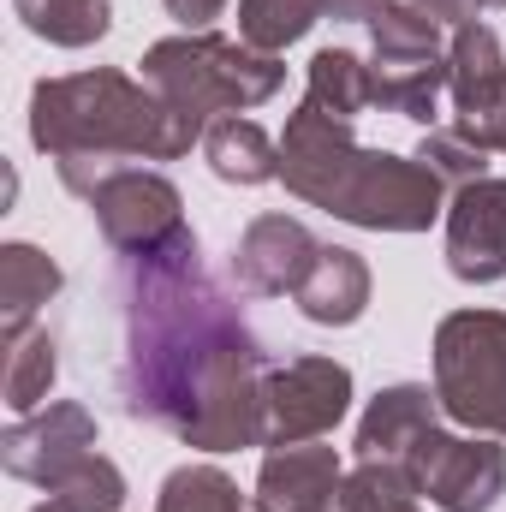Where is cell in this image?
<instances>
[{
  "label": "cell",
  "instance_id": "cell-11",
  "mask_svg": "<svg viewBox=\"0 0 506 512\" xmlns=\"http://www.w3.org/2000/svg\"><path fill=\"white\" fill-rule=\"evenodd\" d=\"M447 268L465 286H495L506 274V179H477L447 203Z\"/></svg>",
  "mask_w": 506,
  "mask_h": 512
},
{
  "label": "cell",
  "instance_id": "cell-9",
  "mask_svg": "<svg viewBox=\"0 0 506 512\" xmlns=\"http://www.w3.org/2000/svg\"><path fill=\"white\" fill-rule=\"evenodd\" d=\"M405 477L417 483V495H429V507L441 512H489L506 489V453L495 435H447L441 423L411 447Z\"/></svg>",
  "mask_w": 506,
  "mask_h": 512
},
{
  "label": "cell",
  "instance_id": "cell-2",
  "mask_svg": "<svg viewBox=\"0 0 506 512\" xmlns=\"http://www.w3.org/2000/svg\"><path fill=\"white\" fill-rule=\"evenodd\" d=\"M203 120L167 108L149 84L114 66L42 78L30 90V143L54 161L60 185L90 197L126 161H179L203 143Z\"/></svg>",
  "mask_w": 506,
  "mask_h": 512
},
{
  "label": "cell",
  "instance_id": "cell-7",
  "mask_svg": "<svg viewBox=\"0 0 506 512\" xmlns=\"http://www.w3.org/2000/svg\"><path fill=\"white\" fill-rule=\"evenodd\" d=\"M352 405V370L334 358H292L262 376V441L256 447H298L322 441Z\"/></svg>",
  "mask_w": 506,
  "mask_h": 512
},
{
  "label": "cell",
  "instance_id": "cell-20",
  "mask_svg": "<svg viewBox=\"0 0 506 512\" xmlns=\"http://www.w3.org/2000/svg\"><path fill=\"white\" fill-rule=\"evenodd\" d=\"M12 12L24 18L30 36H42L54 48H90L114 24V6L108 0H12Z\"/></svg>",
  "mask_w": 506,
  "mask_h": 512
},
{
  "label": "cell",
  "instance_id": "cell-29",
  "mask_svg": "<svg viewBox=\"0 0 506 512\" xmlns=\"http://www.w3.org/2000/svg\"><path fill=\"white\" fill-rule=\"evenodd\" d=\"M161 6H167L185 30H209V24L227 12V0H161Z\"/></svg>",
  "mask_w": 506,
  "mask_h": 512
},
{
  "label": "cell",
  "instance_id": "cell-31",
  "mask_svg": "<svg viewBox=\"0 0 506 512\" xmlns=\"http://www.w3.org/2000/svg\"><path fill=\"white\" fill-rule=\"evenodd\" d=\"M30 512H78V507H72V501H66V495H48V501H42V507H30Z\"/></svg>",
  "mask_w": 506,
  "mask_h": 512
},
{
  "label": "cell",
  "instance_id": "cell-24",
  "mask_svg": "<svg viewBox=\"0 0 506 512\" xmlns=\"http://www.w3.org/2000/svg\"><path fill=\"white\" fill-rule=\"evenodd\" d=\"M340 512H423V507H417V483L405 477V465L364 459L340 483Z\"/></svg>",
  "mask_w": 506,
  "mask_h": 512
},
{
  "label": "cell",
  "instance_id": "cell-19",
  "mask_svg": "<svg viewBox=\"0 0 506 512\" xmlns=\"http://www.w3.org/2000/svg\"><path fill=\"white\" fill-rule=\"evenodd\" d=\"M304 102L322 108L328 120L358 126V120L376 108V96H370V66H364L352 48H322V54L310 60V90H304Z\"/></svg>",
  "mask_w": 506,
  "mask_h": 512
},
{
  "label": "cell",
  "instance_id": "cell-12",
  "mask_svg": "<svg viewBox=\"0 0 506 512\" xmlns=\"http://www.w3.org/2000/svg\"><path fill=\"white\" fill-rule=\"evenodd\" d=\"M322 245L310 239L304 221L292 215H256L251 227L239 233L233 245V280L256 292V298H280V292H298L304 274L316 268Z\"/></svg>",
  "mask_w": 506,
  "mask_h": 512
},
{
  "label": "cell",
  "instance_id": "cell-8",
  "mask_svg": "<svg viewBox=\"0 0 506 512\" xmlns=\"http://www.w3.org/2000/svg\"><path fill=\"white\" fill-rule=\"evenodd\" d=\"M90 215L102 227V239L114 245L120 256H149V251H167L173 239L191 233L185 221V203L173 191V179L149 173V167H114L90 197Z\"/></svg>",
  "mask_w": 506,
  "mask_h": 512
},
{
  "label": "cell",
  "instance_id": "cell-6",
  "mask_svg": "<svg viewBox=\"0 0 506 512\" xmlns=\"http://www.w3.org/2000/svg\"><path fill=\"white\" fill-rule=\"evenodd\" d=\"M447 90V48L441 24L423 18L411 0H381L370 12V96L376 108L435 126V102Z\"/></svg>",
  "mask_w": 506,
  "mask_h": 512
},
{
  "label": "cell",
  "instance_id": "cell-17",
  "mask_svg": "<svg viewBox=\"0 0 506 512\" xmlns=\"http://www.w3.org/2000/svg\"><path fill=\"white\" fill-rule=\"evenodd\" d=\"M203 155H209V173L227 179V185H268V179H280V143L256 120H239V114L209 120Z\"/></svg>",
  "mask_w": 506,
  "mask_h": 512
},
{
  "label": "cell",
  "instance_id": "cell-27",
  "mask_svg": "<svg viewBox=\"0 0 506 512\" xmlns=\"http://www.w3.org/2000/svg\"><path fill=\"white\" fill-rule=\"evenodd\" d=\"M453 126L465 131L471 143H483L489 155L506 149V90H501V102H495V108H483V114H471V120H453Z\"/></svg>",
  "mask_w": 506,
  "mask_h": 512
},
{
  "label": "cell",
  "instance_id": "cell-22",
  "mask_svg": "<svg viewBox=\"0 0 506 512\" xmlns=\"http://www.w3.org/2000/svg\"><path fill=\"white\" fill-rule=\"evenodd\" d=\"M316 18H328V0H239V42L280 54L298 36H310Z\"/></svg>",
  "mask_w": 506,
  "mask_h": 512
},
{
  "label": "cell",
  "instance_id": "cell-16",
  "mask_svg": "<svg viewBox=\"0 0 506 512\" xmlns=\"http://www.w3.org/2000/svg\"><path fill=\"white\" fill-rule=\"evenodd\" d=\"M506 90V54L501 36L489 24H465L453 30L447 48V96H453V120H471L483 108H495Z\"/></svg>",
  "mask_w": 506,
  "mask_h": 512
},
{
  "label": "cell",
  "instance_id": "cell-21",
  "mask_svg": "<svg viewBox=\"0 0 506 512\" xmlns=\"http://www.w3.org/2000/svg\"><path fill=\"white\" fill-rule=\"evenodd\" d=\"M54 376H60V340L48 328H30V334L6 340V405L12 411H36L48 399Z\"/></svg>",
  "mask_w": 506,
  "mask_h": 512
},
{
  "label": "cell",
  "instance_id": "cell-5",
  "mask_svg": "<svg viewBox=\"0 0 506 512\" xmlns=\"http://www.w3.org/2000/svg\"><path fill=\"white\" fill-rule=\"evenodd\" d=\"M435 399L453 423L506 435V310H453L435 328Z\"/></svg>",
  "mask_w": 506,
  "mask_h": 512
},
{
  "label": "cell",
  "instance_id": "cell-30",
  "mask_svg": "<svg viewBox=\"0 0 506 512\" xmlns=\"http://www.w3.org/2000/svg\"><path fill=\"white\" fill-rule=\"evenodd\" d=\"M376 6L381 0H328V18H340V24H370Z\"/></svg>",
  "mask_w": 506,
  "mask_h": 512
},
{
  "label": "cell",
  "instance_id": "cell-14",
  "mask_svg": "<svg viewBox=\"0 0 506 512\" xmlns=\"http://www.w3.org/2000/svg\"><path fill=\"white\" fill-rule=\"evenodd\" d=\"M435 411H441V399H435L429 387H417V382L381 387L376 399H370V411H364V423H358V441H352L358 459L405 465L411 447L435 429Z\"/></svg>",
  "mask_w": 506,
  "mask_h": 512
},
{
  "label": "cell",
  "instance_id": "cell-18",
  "mask_svg": "<svg viewBox=\"0 0 506 512\" xmlns=\"http://www.w3.org/2000/svg\"><path fill=\"white\" fill-rule=\"evenodd\" d=\"M60 292V262L48 251H36V245H6L0 251V334L6 340H18V334H30V316L48 304Z\"/></svg>",
  "mask_w": 506,
  "mask_h": 512
},
{
  "label": "cell",
  "instance_id": "cell-28",
  "mask_svg": "<svg viewBox=\"0 0 506 512\" xmlns=\"http://www.w3.org/2000/svg\"><path fill=\"white\" fill-rule=\"evenodd\" d=\"M423 18H435V24H453V30H465V24H477V12H483V0H411Z\"/></svg>",
  "mask_w": 506,
  "mask_h": 512
},
{
  "label": "cell",
  "instance_id": "cell-32",
  "mask_svg": "<svg viewBox=\"0 0 506 512\" xmlns=\"http://www.w3.org/2000/svg\"><path fill=\"white\" fill-rule=\"evenodd\" d=\"M495 6H506V0H495Z\"/></svg>",
  "mask_w": 506,
  "mask_h": 512
},
{
  "label": "cell",
  "instance_id": "cell-26",
  "mask_svg": "<svg viewBox=\"0 0 506 512\" xmlns=\"http://www.w3.org/2000/svg\"><path fill=\"white\" fill-rule=\"evenodd\" d=\"M48 495H66L78 512H120L126 507V477H120V465L114 459H102V453H90V459H78Z\"/></svg>",
  "mask_w": 506,
  "mask_h": 512
},
{
  "label": "cell",
  "instance_id": "cell-25",
  "mask_svg": "<svg viewBox=\"0 0 506 512\" xmlns=\"http://www.w3.org/2000/svg\"><path fill=\"white\" fill-rule=\"evenodd\" d=\"M417 161H423L441 185H453V191H465V185L489 179V149H483V143H471L459 126H429V131H423V143H417Z\"/></svg>",
  "mask_w": 506,
  "mask_h": 512
},
{
  "label": "cell",
  "instance_id": "cell-4",
  "mask_svg": "<svg viewBox=\"0 0 506 512\" xmlns=\"http://www.w3.org/2000/svg\"><path fill=\"white\" fill-rule=\"evenodd\" d=\"M143 84L167 108L209 126L215 114H245L256 102L280 96L286 66H280V54H262L251 42H233L215 30H185L143 54Z\"/></svg>",
  "mask_w": 506,
  "mask_h": 512
},
{
  "label": "cell",
  "instance_id": "cell-3",
  "mask_svg": "<svg viewBox=\"0 0 506 512\" xmlns=\"http://www.w3.org/2000/svg\"><path fill=\"white\" fill-rule=\"evenodd\" d=\"M280 179L310 209H328L334 221L370 233H429L447 215V185L417 155L364 149L346 120H328L310 102H298V114L286 120Z\"/></svg>",
  "mask_w": 506,
  "mask_h": 512
},
{
  "label": "cell",
  "instance_id": "cell-33",
  "mask_svg": "<svg viewBox=\"0 0 506 512\" xmlns=\"http://www.w3.org/2000/svg\"><path fill=\"white\" fill-rule=\"evenodd\" d=\"M256 512H268V507H256Z\"/></svg>",
  "mask_w": 506,
  "mask_h": 512
},
{
  "label": "cell",
  "instance_id": "cell-10",
  "mask_svg": "<svg viewBox=\"0 0 506 512\" xmlns=\"http://www.w3.org/2000/svg\"><path fill=\"white\" fill-rule=\"evenodd\" d=\"M96 453V417L72 399L48 405V411H24L6 435H0V465L6 477L18 483H36V489H54L78 459Z\"/></svg>",
  "mask_w": 506,
  "mask_h": 512
},
{
  "label": "cell",
  "instance_id": "cell-1",
  "mask_svg": "<svg viewBox=\"0 0 506 512\" xmlns=\"http://www.w3.org/2000/svg\"><path fill=\"white\" fill-rule=\"evenodd\" d=\"M120 322V399L131 417L197 453L262 441L268 352L227 286L203 268L197 233L167 251L120 256Z\"/></svg>",
  "mask_w": 506,
  "mask_h": 512
},
{
  "label": "cell",
  "instance_id": "cell-15",
  "mask_svg": "<svg viewBox=\"0 0 506 512\" xmlns=\"http://www.w3.org/2000/svg\"><path fill=\"white\" fill-rule=\"evenodd\" d=\"M292 298L316 328H352L370 310V262L346 245H322L316 268L304 274V286Z\"/></svg>",
  "mask_w": 506,
  "mask_h": 512
},
{
  "label": "cell",
  "instance_id": "cell-23",
  "mask_svg": "<svg viewBox=\"0 0 506 512\" xmlns=\"http://www.w3.org/2000/svg\"><path fill=\"white\" fill-rule=\"evenodd\" d=\"M155 512H245V501H239V483L221 465H179L161 483Z\"/></svg>",
  "mask_w": 506,
  "mask_h": 512
},
{
  "label": "cell",
  "instance_id": "cell-13",
  "mask_svg": "<svg viewBox=\"0 0 506 512\" xmlns=\"http://www.w3.org/2000/svg\"><path fill=\"white\" fill-rule=\"evenodd\" d=\"M340 453L298 441V447H268L256 471V507L268 512H340Z\"/></svg>",
  "mask_w": 506,
  "mask_h": 512
}]
</instances>
